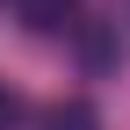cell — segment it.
<instances>
[{"instance_id": "1", "label": "cell", "mask_w": 130, "mask_h": 130, "mask_svg": "<svg viewBox=\"0 0 130 130\" xmlns=\"http://www.w3.org/2000/svg\"><path fill=\"white\" fill-rule=\"evenodd\" d=\"M43 130H101V108H94L87 94H65V101L43 108Z\"/></svg>"}, {"instance_id": "2", "label": "cell", "mask_w": 130, "mask_h": 130, "mask_svg": "<svg viewBox=\"0 0 130 130\" xmlns=\"http://www.w3.org/2000/svg\"><path fill=\"white\" fill-rule=\"evenodd\" d=\"M79 29V51H87V65H116V36H108L101 22H72Z\"/></svg>"}, {"instance_id": "3", "label": "cell", "mask_w": 130, "mask_h": 130, "mask_svg": "<svg viewBox=\"0 0 130 130\" xmlns=\"http://www.w3.org/2000/svg\"><path fill=\"white\" fill-rule=\"evenodd\" d=\"M22 116H29V101H22V94L7 87V79H0V130H14V123H22Z\"/></svg>"}]
</instances>
